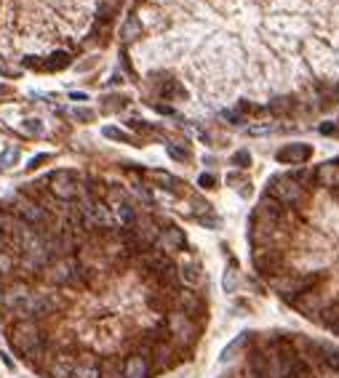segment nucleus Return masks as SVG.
Instances as JSON below:
<instances>
[{
  "instance_id": "obj_1",
  "label": "nucleus",
  "mask_w": 339,
  "mask_h": 378,
  "mask_svg": "<svg viewBox=\"0 0 339 378\" xmlns=\"http://www.w3.org/2000/svg\"><path fill=\"white\" fill-rule=\"evenodd\" d=\"M11 344L22 354L32 357V354L40 352V346H43V333H40V328H37L35 323H19L11 330Z\"/></svg>"
},
{
  "instance_id": "obj_2",
  "label": "nucleus",
  "mask_w": 339,
  "mask_h": 378,
  "mask_svg": "<svg viewBox=\"0 0 339 378\" xmlns=\"http://www.w3.org/2000/svg\"><path fill=\"white\" fill-rule=\"evenodd\" d=\"M270 195L283 205H299L305 200V186H299L291 176H275L270 181Z\"/></svg>"
},
{
  "instance_id": "obj_3",
  "label": "nucleus",
  "mask_w": 339,
  "mask_h": 378,
  "mask_svg": "<svg viewBox=\"0 0 339 378\" xmlns=\"http://www.w3.org/2000/svg\"><path fill=\"white\" fill-rule=\"evenodd\" d=\"M30 301H32V290L27 285H11L3 290V306L19 311L24 317H27V309H30Z\"/></svg>"
},
{
  "instance_id": "obj_4",
  "label": "nucleus",
  "mask_w": 339,
  "mask_h": 378,
  "mask_svg": "<svg viewBox=\"0 0 339 378\" xmlns=\"http://www.w3.org/2000/svg\"><path fill=\"white\" fill-rule=\"evenodd\" d=\"M168 330H171V336L176 338L179 344H187L195 338V325L192 320L184 314V311H174V314H168Z\"/></svg>"
},
{
  "instance_id": "obj_5",
  "label": "nucleus",
  "mask_w": 339,
  "mask_h": 378,
  "mask_svg": "<svg viewBox=\"0 0 339 378\" xmlns=\"http://www.w3.org/2000/svg\"><path fill=\"white\" fill-rule=\"evenodd\" d=\"M49 181H51V184H49V186H51V195L59 197V200H72V197L78 195V184H75L72 173H67V171L51 173Z\"/></svg>"
},
{
  "instance_id": "obj_6",
  "label": "nucleus",
  "mask_w": 339,
  "mask_h": 378,
  "mask_svg": "<svg viewBox=\"0 0 339 378\" xmlns=\"http://www.w3.org/2000/svg\"><path fill=\"white\" fill-rule=\"evenodd\" d=\"M59 309V298L51 296V293H32L30 309H27V317H45L51 311Z\"/></svg>"
},
{
  "instance_id": "obj_7",
  "label": "nucleus",
  "mask_w": 339,
  "mask_h": 378,
  "mask_svg": "<svg viewBox=\"0 0 339 378\" xmlns=\"http://www.w3.org/2000/svg\"><path fill=\"white\" fill-rule=\"evenodd\" d=\"M313 157V147L310 144H288L278 152V163H286V165H302Z\"/></svg>"
},
{
  "instance_id": "obj_8",
  "label": "nucleus",
  "mask_w": 339,
  "mask_h": 378,
  "mask_svg": "<svg viewBox=\"0 0 339 378\" xmlns=\"http://www.w3.org/2000/svg\"><path fill=\"white\" fill-rule=\"evenodd\" d=\"M254 267L259 269V275H275L280 269V256L272 248H259L254 253Z\"/></svg>"
},
{
  "instance_id": "obj_9",
  "label": "nucleus",
  "mask_w": 339,
  "mask_h": 378,
  "mask_svg": "<svg viewBox=\"0 0 339 378\" xmlns=\"http://www.w3.org/2000/svg\"><path fill=\"white\" fill-rule=\"evenodd\" d=\"M294 304H297V309L302 311L305 317H321V311H323V304H321V298H318L313 290H305V293H299V296L294 298Z\"/></svg>"
},
{
  "instance_id": "obj_10",
  "label": "nucleus",
  "mask_w": 339,
  "mask_h": 378,
  "mask_svg": "<svg viewBox=\"0 0 339 378\" xmlns=\"http://www.w3.org/2000/svg\"><path fill=\"white\" fill-rule=\"evenodd\" d=\"M19 216H22V221L24 224H32V226H40V224H45V211L37 203H32V200H22L19 203Z\"/></svg>"
},
{
  "instance_id": "obj_11",
  "label": "nucleus",
  "mask_w": 339,
  "mask_h": 378,
  "mask_svg": "<svg viewBox=\"0 0 339 378\" xmlns=\"http://www.w3.org/2000/svg\"><path fill=\"white\" fill-rule=\"evenodd\" d=\"M78 272H80V267H78L72 259H67V261H59V264L51 269V280H54V282H62V285H64V282H72L75 277H78Z\"/></svg>"
},
{
  "instance_id": "obj_12",
  "label": "nucleus",
  "mask_w": 339,
  "mask_h": 378,
  "mask_svg": "<svg viewBox=\"0 0 339 378\" xmlns=\"http://www.w3.org/2000/svg\"><path fill=\"white\" fill-rule=\"evenodd\" d=\"M150 375V362L144 360L142 354L128 357L123 365V378H147Z\"/></svg>"
},
{
  "instance_id": "obj_13",
  "label": "nucleus",
  "mask_w": 339,
  "mask_h": 378,
  "mask_svg": "<svg viewBox=\"0 0 339 378\" xmlns=\"http://www.w3.org/2000/svg\"><path fill=\"white\" fill-rule=\"evenodd\" d=\"M0 226H3V229L0 232H6V234H14L16 240H22L27 232H30V226H24V221L22 219H14L11 213H3L0 216Z\"/></svg>"
},
{
  "instance_id": "obj_14",
  "label": "nucleus",
  "mask_w": 339,
  "mask_h": 378,
  "mask_svg": "<svg viewBox=\"0 0 339 378\" xmlns=\"http://www.w3.org/2000/svg\"><path fill=\"white\" fill-rule=\"evenodd\" d=\"M315 178H318V184H323V186H339V163L318 165Z\"/></svg>"
},
{
  "instance_id": "obj_15",
  "label": "nucleus",
  "mask_w": 339,
  "mask_h": 378,
  "mask_svg": "<svg viewBox=\"0 0 339 378\" xmlns=\"http://www.w3.org/2000/svg\"><path fill=\"white\" fill-rule=\"evenodd\" d=\"M161 245H163V250H179V248H184V232L179 229V226H168V229L161 234Z\"/></svg>"
},
{
  "instance_id": "obj_16",
  "label": "nucleus",
  "mask_w": 339,
  "mask_h": 378,
  "mask_svg": "<svg viewBox=\"0 0 339 378\" xmlns=\"http://www.w3.org/2000/svg\"><path fill=\"white\" fill-rule=\"evenodd\" d=\"M72 378H102L96 360H91V357H83V360L72 367Z\"/></svg>"
},
{
  "instance_id": "obj_17",
  "label": "nucleus",
  "mask_w": 339,
  "mask_h": 378,
  "mask_svg": "<svg viewBox=\"0 0 339 378\" xmlns=\"http://www.w3.org/2000/svg\"><path fill=\"white\" fill-rule=\"evenodd\" d=\"M249 338H251V333H240L238 338H232V341L224 346V352H222V357H219V362H232L235 357L240 354V349L249 344Z\"/></svg>"
},
{
  "instance_id": "obj_18",
  "label": "nucleus",
  "mask_w": 339,
  "mask_h": 378,
  "mask_svg": "<svg viewBox=\"0 0 339 378\" xmlns=\"http://www.w3.org/2000/svg\"><path fill=\"white\" fill-rule=\"evenodd\" d=\"M161 96L166 101H182V99H187V91L179 80H166L161 86Z\"/></svg>"
},
{
  "instance_id": "obj_19",
  "label": "nucleus",
  "mask_w": 339,
  "mask_h": 378,
  "mask_svg": "<svg viewBox=\"0 0 339 378\" xmlns=\"http://www.w3.org/2000/svg\"><path fill=\"white\" fill-rule=\"evenodd\" d=\"M179 304L184 306V314H187V317H192V314H201V309H203L201 298H198L192 290H182V293H179Z\"/></svg>"
},
{
  "instance_id": "obj_20",
  "label": "nucleus",
  "mask_w": 339,
  "mask_h": 378,
  "mask_svg": "<svg viewBox=\"0 0 339 378\" xmlns=\"http://www.w3.org/2000/svg\"><path fill=\"white\" fill-rule=\"evenodd\" d=\"M176 275L184 285H190V288H195L198 282H201V269H198V264H182V267L176 269Z\"/></svg>"
},
{
  "instance_id": "obj_21",
  "label": "nucleus",
  "mask_w": 339,
  "mask_h": 378,
  "mask_svg": "<svg viewBox=\"0 0 339 378\" xmlns=\"http://www.w3.org/2000/svg\"><path fill=\"white\" fill-rule=\"evenodd\" d=\"M70 64V53L67 51H54L51 56H45V61H43V70H49V72H56V70H64Z\"/></svg>"
},
{
  "instance_id": "obj_22",
  "label": "nucleus",
  "mask_w": 339,
  "mask_h": 378,
  "mask_svg": "<svg viewBox=\"0 0 339 378\" xmlns=\"http://www.w3.org/2000/svg\"><path fill=\"white\" fill-rule=\"evenodd\" d=\"M168 155L179 163H184V160H190V144H184V141H168Z\"/></svg>"
},
{
  "instance_id": "obj_23",
  "label": "nucleus",
  "mask_w": 339,
  "mask_h": 378,
  "mask_svg": "<svg viewBox=\"0 0 339 378\" xmlns=\"http://www.w3.org/2000/svg\"><path fill=\"white\" fill-rule=\"evenodd\" d=\"M115 219L120 221V226H134L136 213H134V208H131L128 203H123V205H115Z\"/></svg>"
},
{
  "instance_id": "obj_24",
  "label": "nucleus",
  "mask_w": 339,
  "mask_h": 378,
  "mask_svg": "<svg viewBox=\"0 0 339 378\" xmlns=\"http://www.w3.org/2000/svg\"><path fill=\"white\" fill-rule=\"evenodd\" d=\"M72 362L67 360V357H59L54 365H51V375L54 378H72Z\"/></svg>"
},
{
  "instance_id": "obj_25",
  "label": "nucleus",
  "mask_w": 339,
  "mask_h": 378,
  "mask_svg": "<svg viewBox=\"0 0 339 378\" xmlns=\"http://www.w3.org/2000/svg\"><path fill=\"white\" fill-rule=\"evenodd\" d=\"M136 35H142V22H139L136 16H131L128 22L123 24V30H120V37H123V40L128 43V40H134Z\"/></svg>"
},
{
  "instance_id": "obj_26",
  "label": "nucleus",
  "mask_w": 339,
  "mask_h": 378,
  "mask_svg": "<svg viewBox=\"0 0 339 378\" xmlns=\"http://www.w3.org/2000/svg\"><path fill=\"white\" fill-rule=\"evenodd\" d=\"M321 320H323V325L331 330V333L339 336V309H323L321 311Z\"/></svg>"
},
{
  "instance_id": "obj_27",
  "label": "nucleus",
  "mask_w": 339,
  "mask_h": 378,
  "mask_svg": "<svg viewBox=\"0 0 339 378\" xmlns=\"http://www.w3.org/2000/svg\"><path fill=\"white\" fill-rule=\"evenodd\" d=\"M150 176H153V178H158V181H161L166 189H171V192H176V178L171 176V173H166V171H153V173H150Z\"/></svg>"
},
{
  "instance_id": "obj_28",
  "label": "nucleus",
  "mask_w": 339,
  "mask_h": 378,
  "mask_svg": "<svg viewBox=\"0 0 339 378\" xmlns=\"http://www.w3.org/2000/svg\"><path fill=\"white\" fill-rule=\"evenodd\" d=\"M99 373H102V378H118V375H123L118 370V362L115 360H105V365L99 367Z\"/></svg>"
},
{
  "instance_id": "obj_29",
  "label": "nucleus",
  "mask_w": 339,
  "mask_h": 378,
  "mask_svg": "<svg viewBox=\"0 0 339 378\" xmlns=\"http://www.w3.org/2000/svg\"><path fill=\"white\" fill-rule=\"evenodd\" d=\"M230 163H232V165H238V168H249V165H251V155H249V149H240V152H235Z\"/></svg>"
},
{
  "instance_id": "obj_30",
  "label": "nucleus",
  "mask_w": 339,
  "mask_h": 378,
  "mask_svg": "<svg viewBox=\"0 0 339 378\" xmlns=\"http://www.w3.org/2000/svg\"><path fill=\"white\" fill-rule=\"evenodd\" d=\"M22 128L27 131V134H32V136L43 134V122H40V120H24V122H22Z\"/></svg>"
},
{
  "instance_id": "obj_31",
  "label": "nucleus",
  "mask_w": 339,
  "mask_h": 378,
  "mask_svg": "<svg viewBox=\"0 0 339 378\" xmlns=\"http://www.w3.org/2000/svg\"><path fill=\"white\" fill-rule=\"evenodd\" d=\"M102 134H105L107 139H115V141H128V136H126L120 128H115V125H107L105 131H102Z\"/></svg>"
},
{
  "instance_id": "obj_32",
  "label": "nucleus",
  "mask_w": 339,
  "mask_h": 378,
  "mask_svg": "<svg viewBox=\"0 0 339 378\" xmlns=\"http://www.w3.org/2000/svg\"><path fill=\"white\" fill-rule=\"evenodd\" d=\"M198 186L201 189H214L216 186V176L214 173H201L198 176Z\"/></svg>"
},
{
  "instance_id": "obj_33",
  "label": "nucleus",
  "mask_w": 339,
  "mask_h": 378,
  "mask_svg": "<svg viewBox=\"0 0 339 378\" xmlns=\"http://www.w3.org/2000/svg\"><path fill=\"white\" fill-rule=\"evenodd\" d=\"M272 131H275V125H251L249 136H270Z\"/></svg>"
},
{
  "instance_id": "obj_34",
  "label": "nucleus",
  "mask_w": 339,
  "mask_h": 378,
  "mask_svg": "<svg viewBox=\"0 0 339 378\" xmlns=\"http://www.w3.org/2000/svg\"><path fill=\"white\" fill-rule=\"evenodd\" d=\"M288 107H291L288 99H275V101H270V109H272V112H286Z\"/></svg>"
},
{
  "instance_id": "obj_35",
  "label": "nucleus",
  "mask_w": 339,
  "mask_h": 378,
  "mask_svg": "<svg viewBox=\"0 0 339 378\" xmlns=\"http://www.w3.org/2000/svg\"><path fill=\"white\" fill-rule=\"evenodd\" d=\"M16 157H19V149H6V152H3V165H14L16 163Z\"/></svg>"
},
{
  "instance_id": "obj_36",
  "label": "nucleus",
  "mask_w": 339,
  "mask_h": 378,
  "mask_svg": "<svg viewBox=\"0 0 339 378\" xmlns=\"http://www.w3.org/2000/svg\"><path fill=\"white\" fill-rule=\"evenodd\" d=\"M326 365L331 367V370L339 373V352H328V354H326Z\"/></svg>"
},
{
  "instance_id": "obj_37",
  "label": "nucleus",
  "mask_w": 339,
  "mask_h": 378,
  "mask_svg": "<svg viewBox=\"0 0 339 378\" xmlns=\"http://www.w3.org/2000/svg\"><path fill=\"white\" fill-rule=\"evenodd\" d=\"M72 117H78L80 122H88L93 117V112L91 109H72Z\"/></svg>"
},
{
  "instance_id": "obj_38",
  "label": "nucleus",
  "mask_w": 339,
  "mask_h": 378,
  "mask_svg": "<svg viewBox=\"0 0 339 378\" xmlns=\"http://www.w3.org/2000/svg\"><path fill=\"white\" fill-rule=\"evenodd\" d=\"M45 160H49V155H35V157L30 160V163H27V168H30V171H32V168H37V165H43V163H45Z\"/></svg>"
},
{
  "instance_id": "obj_39",
  "label": "nucleus",
  "mask_w": 339,
  "mask_h": 378,
  "mask_svg": "<svg viewBox=\"0 0 339 378\" xmlns=\"http://www.w3.org/2000/svg\"><path fill=\"white\" fill-rule=\"evenodd\" d=\"M0 272H3V275L6 272H11V259L8 256H0Z\"/></svg>"
},
{
  "instance_id": "obj_40",
  "label": "nucleus",
  "mask_w": 339,
  "mask_h": 378,
  "mask_svg": "<svg viewBox=\"0 0 339 378\" xmlns=\"http://www.w3.org/2000/svg\"><path fill=\"white\" fill-rule=\"evenodd\" d=\"M128 125L134 128V131H150V125H147V122H139V120H128Z\"/></svg>"
},
{
  "instance_id": "obj_41",
  "label": "nucleus",
  "mask_w": 339,
  "mask_h": 378,
  "mask_svg": "<svg viewBox=\"0 0 339 378\" xmlns=\"http://www.w3.org/2000/svg\"><path fill=\"white\" fill-rule=\"evenodd\" d=\"M24 67H43V61L35 59V56H27V59H24Z\"/></svg>"
},
{
  "instance_id": "obj_42",
  "label": "nucleus",
  "mask_w": 339,
  "mask_h": 378,
  "mask_svg": "<svg viewBox=\"0 0 339 378\" xmlns=\"http://www.w3.org/2000/svg\"><path fill=\"white\" fill-rule=\"evenodd\" d=\"M224 288H227V290H232V288H235V272L224 275Z\"/></svg>"
},
{
  "instance_id": "obj_43",
  "label": "nucleus",
  "mask_w": 339,
  "mask_h": 378,
  "mask_svg": "<svg viewBox=\"0 0 339 378\" xmlns=\"http://www.w3.org/2000/svg\"><path fill=\"white\" fill-rule=\"evenodd\" d=\"M224 117H227L232 125H238V122H240V115H235V112H224Z\"/></svg>"
},
{
  "instance_id": "obj_44",
  "label": "nucleus",
  "mask_w": 339,
  "mask_h": 378,
  "mask_svg": "<svg viewBox=\"0 0 339 378\" xmlns=\"http://www.w3.org/2000/svg\"><path fill=\"white\" fill-rule=\"evenodd\" d=\"M321 131H323V134H334V131H336V125H334V122H323V125H321Z\"/></svg>"
},
{
  "instance_id": "obj_45",
  "label": "nucleus",
  "mask_w": 339,
  "mask_h": 378,
  "mask_svg": "<svg viewBox=\"0 0 339 378\" xmlns=\"http://www.w3.org/2000/svg\"><path fill=\"white\" fill-rule=\"evenodd\" d=\"M70 99H75V101H86L88 96H86V93H78V91H75V93H70Z\"/></svg>"
},
{
  "instance_id": "obj_46",
  "label": "nucleus",
  "mask_w": 339,
  "mask_h": 378,
  "mask_svg": "<svg viewBox=\"0 0 339 378\" xmlns=\"http://www.w3.org/2000/svg\"><path fill=\"white\" fill-rule=\"evenodd\" d=\"M3 248H6V234L0 232V253H3Z\"/></svg>"
},
{
  "instance_id": "obj_47",
  "label": "nucleus",
  "mask_w": 339,
  "mask_h": 378,
  "mask_svg": "<svg viewBox=\"0 0 339 378\" xmlns=\"http://www.w3.org/2000/svg\"><path fill=\"white\" fill-rule=\"evenodd\" d=\"M6 91H8V88H6V86H0V93H6Z\"/></svg>"
}]
</instances>
